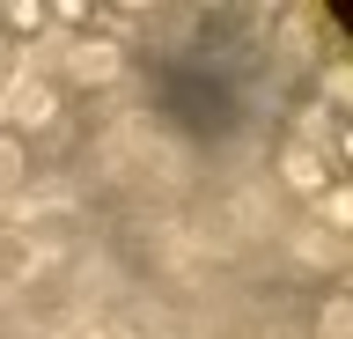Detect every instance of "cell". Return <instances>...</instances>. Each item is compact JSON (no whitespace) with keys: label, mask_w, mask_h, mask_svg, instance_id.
Returning a JSON list of instances; mask_svg holds the SVG:
<instances>
[{"label":"cell","mask_w":353,"mask_h":339,"mask_svg":"<svg viewBox=\"0 0 353 339\" xmlns=\"http://www.w3.org/2000/svg\"><path fill=\"white\" fill-rule=\"evenodd\" d=\"M59 126H66L59 81H44V74H15V81H8V96H0V133L44 140V133H59Z\"/></svg>","instance_id":"6da1fadb"},{"label":"cell","mask_w":353,"mask_h":339,"mask_svg":"<svg viewBox=\"0 0 353 339\" xmlns=\"http://www.w3.org/2000/svg\"><path fill=\"white\" fill-rule=\"evenodd\" d=\"M118 74H125V52L110 45V37H74L59 59V89L66 96H96V89H118Z\"/></svg>","instance_id":"7a4b0ae2"},{"label":"cell","mask_w":353,"mask_h":339,"mask_svg":"<svg viewBox=\"0 0 353 339\" xmlns=\"http://www.w3.org/2000/svg\"><path fill=\"white\" fill-rule=\"evenodd\" d=\"M110 339H184V325H176L170 302L132 295V302H118V310H110Z\"/></svg>","instance_id":"3957f363"},{"label":"cell","mask_w":353,"mask_h":339,"mask_svg":"<svg viewBox=\"0 0 353 339\" xmlns=\"http://www.w3.org/2000/svg\"><path fill=\"white\" fill-rule=\"evenodd\" d=\"M272 177H280L287 192H309V200H316L324 184H346V177H331L324 155H316V148H302V140H287L280 155H272Z\"/></svg>","instance_id":"277c9868"},{"label":"cell","mask_w":353,"mask_h":339,"mask_svg":"<svg viewBox=\"0 0 353 339\" xmlns=\"http://www.w3.org/2000/svg\"><path fill=\"white\" fill-rule=\"evenodd\" d=\"M37 184V155H30V140L0 133V200H22Z\"/></svg>","instance_id":"5b68a950"},{"label":"cell","mask_w":353,"mask_h":339,"mask_svg":"<svg viewBox=\"0 0 353 339\" xmlns=\"http://www.w3.org/2000/svg\"><path fill=\"white\" fill-rule=\"evenodd\" d=\"M316 339H353V288L331 280L324 302H316Z\"/></svg>","instance_id":"8992f818"},{"label":"cell","mask_w":353,"mask_h":339,"mask_svg":"<svg viewBox=\"0 0 353 339\" xmlns=\"http://www.w3.org/2000/svg\"><path fill=\"white\" fill-rule=\"evenodd\" d=\"M316 229H324V236H346L353 229V192L346 184H324V192H316Z\"/></svg>","instance_id":"52a82bcc"},{"label":"cell","mask_w":353,"mask_h":339,"mask_svg":"<svg viewBox=\"0 0 353 339\" xmlns=\"http://www.w3.org/2000/svg\"><path fill=\"white\" fill-rule=\"evenodd\" d=\"M0 30H8L15 45H30V37H44V8L37 0H0Z\"/></svg>","instance_id":"ba28073f"},{"label":"cell","mask_w":353,"mask_h":339,"mask_svg":"<svg viewBox=\"0 0 353 339\" xmlns=\"http://www.w3.org/2000/svg\"><path fill=\"white\" fill-rule=\"evenodd\" d=\"M44 30H96V8L88 0H59V8H44Z\"/></svg>","instance_id":"9c48e42d"},{"label":"cell","mask_w":353,"mask_h":339,"mask_svg":"<svg viewBox=\"0 0 353 339\" xmlns=\"http://www.w3.org/2000/svg\"><path fill=\"white\" fill-rule=\"evenodd\" d=\"M294 339H302V332H294Z\"/></svg>","instance_id":"30bf717a"}]
</instances>
